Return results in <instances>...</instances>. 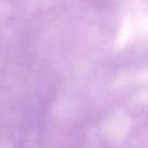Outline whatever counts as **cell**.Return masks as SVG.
<instances>
[]
</instances>
